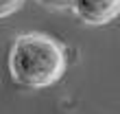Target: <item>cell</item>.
Wrapping results in <instances>:
<instances>
[{"label": "cell", "instance_id": "3", "mask_svg": "<svg viewBox=\"0 0 120 114\" xmlns=\"http://www.w3.org/2000/svg\"><path fill=\"white\" fill-rule=\"evenodd\" d=\"M24 2H26V0H0V20L9 18V16H13V13H18L24 7Z\"/></svg>", "mask_w": 120, "mask_h": 114}, {"label": "cell", "instance_id": "2", "mask_svg": "<svg viewBox=\"0 0 120 114\" xmlns=\"http://www.w3.org/2000/svg\"><path fill=\"white\" fill-rule=\"evenodd\" d=\"M72 9L85 24L103 26L120 16V0H74Z\"/></svg>", "mask_w": 120, "mask_h": 114}, {"label": "cell", "instance_id": "1", "mask_svg": "<svg viewBox=\"0 0 120 114\" xmlns=\"http://www.w3.org/2000/svg\"><path fill=\"white\" fill-rule=\"evenodd\" d=\"M68 68V51L48 33H22L9 51L11 79L22 88L41 90L55 86Z\"/></svg>", "mask_w": 120, "mask_h": 114}, {"label": "cell", "instance_id": "4", "mask_svg": "<svg viewBox=\"0 0 120 114\" xmlns=\"http://www.w3.org/2000/svg\"><path fill=\"white\" fill-rule=\"evenodd\" d=\"M39 2L50 7V9H68V7L74 4V0H39Z\"/></svg>", "mask_w": 120, "mask_h": 114}]
</instances>
